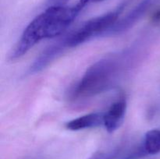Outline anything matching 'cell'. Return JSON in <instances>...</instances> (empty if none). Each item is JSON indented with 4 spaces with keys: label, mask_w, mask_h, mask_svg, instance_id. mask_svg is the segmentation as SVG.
<instances>
[{
    "label": "cell",
    "mask_w": 160,
    "mask_h": 159,
    "mask_svg": "<svg viewBox=\"0 0 160 159\" xmlns=\"http://www.w3.org/2000/svg\"><path fill=\"white\" fill-rule=\"evenodd\" d=\"M82 10L73 6H48L27 26L11 54L10 60H17L43 39L52 38L62 34Z\"/></svg>",
    "instance_id": "6da1fadb"
},
{
    "label": "cell",
    "mask_w": 160,
    "mask_h": 159,
    "mask_svg": "<svg viewBox=\"0 0 160 159\" xmlns=\"http://www.w3.org/2000/svg\"><path fill=\"white\" fill-rule=\"evenodd\" d=\"M120 70L117 58H106L91 65L73 91L74 98H85L101 94L112 86Z\"/></svg>",
    "instance_id": "7a4b0ae2"
},
{
    "label": "cell",
    "mask_w": 160,
    "mask_h": 159,
    "mask_svg": "<svg viewBox=\"0 0 160 159\" xmlns=\"http://www.w3.org/2000/svg\"><path fill=\"white\" fill-rule=\"evenodd\" d=\"M125 4H121L114 10L95 17L81 25L66 37L68 48H74L98 35H103L119 20Z\"/></svg>",
    "instance_id": "3957f363"
},
{
    "label": "cell",
    "mask_w": 160,
    "mask_h": 159,
    "mask_svg": "<svg viewBox=\"0 0 160 159\" xmlns=\"http://www.w3.org/2000/svg\"><path fill=\"white\" fill-rule=\"evenodd\" d=\"M160 0H142L126 17L118 20L103 35L120 34L132 27L154 4Z\"/></svg>",
    "instance_id": "277c9868"
},
{
    "label": "cell",
    "mask_w": 160,
    "mask_h": 159,
    "mask_svg": "<svg viewBox=\"0 0 160 159\" xmlns=\"http://www.w3.org/2000/svg\"><path fill=\"white\" fill-rule=\"evenodd\" d=\"M67 48H69L68 45L66 37H64L63 38L60 39L57 42L45 48L30 66L28 73L30 74H34L42 71Z\"/></svg>",
    "instance_id": "5b68a950"
},
{
    "label": "cell",
    "mask_w": 160,
    "mask_h": 159,
    "mask_svg": "<svg viewBox=\"0 0 160 159\" xmlns=\"http://www.w3.org/2000/svg\"><path fill=\"white\" fill-rule=\"evenodd\" d=\"M127 110V101L124 98H121L111 104L107 112L104 113L105 128L109 132H113L120 126L124 118Z\"/></svg>",
    "instance_id": "8992f818"
},
{
    "label": "cell",
    "mask_w": 160,
    "mask_h": 159,
    "mask_svg": "<svg viewBox=\"0 0 160 159\" xmlns=\"http://www.w3.org/2000/svg\"><path fill=\"white\" fill-rule=\"evenodd\" d=\"M103 122H104V113L93 112L74 118L66 123L65 126L69 130L78 131L97 127L103 124Z\"/></svg>",
    "instance_id": "52a82bcc"
},
{
    "label": "cell",
    "mask_w": 160,
    "mask_h": 159,
    "mask_svg": "<svg viewBox=\"0 0 160 159\" xmlns=\"http://www.w3.org/2000/svg\"><path fill=\"white\" fill-rule=\"evenodd\" d=\"M143 147L147 154H156L160 152V129H152L145 136Z\"/></svg>",
    "instance_id": "ba28073f"
},
{
    "label": "cell",
    "mask_w": 160,
    "mask_h": 159,
    "mask_svg": "<svg viewBox=\"0 0 160 159\" xmlns=\"http://www.w3.org/2000/svg\"><path fill=\"white\" fill-rule=\"evenodd\" d=\"M120 154V148H115L110 151H98L94 153L88 159H117Z\"/></svg>",
    "instance_id": "9c48e42d"
},
{
    "label": "cell",
    "mask_w": 160,
    "mask_h": 159,
    "mask_svg": "<svg viewBox=\"0 0 160 159\" xmlns=\"http://www.w3.org/2000/svg\"><path fill=\"white\" fill-rule=\"evenodd\" d=\"M102 1H105V0H79V1L77 2V5H78L81 9H83L84 7H86V6H88V5L92 4V3L100 2Z\"/></svg>",
    "instance_id": "30bf717a"
},
{
    "label": "cell",
    "mask_w": 160,
    "mask_h": 159,
    "mask_svg": "<svg viewBox=\"0 0 160 159\" xmlns=\"http://www.w3.org/2000/svg\"><path fill=\"white\" fill-rule=\"evenodd\" d=\"M69 0H47L48 6H65Z\"/></svg>",
    "instance_id": "8fae6325"
},
{
    "label": "cell",
    "mask_w": 160,
    "mask_h": 159,
    "mask_svg": "<svg viewBox=\"0 0 160 159\" xmlns=\"http://www.w3.org/2000/svg\"><path fill=\"white\" fill-rule=\"evenodd\" d=\"M23 159H44L42 157H23Z\"/></svg>",
    "instance_id": "7c38bea8"
}]
</instances>
